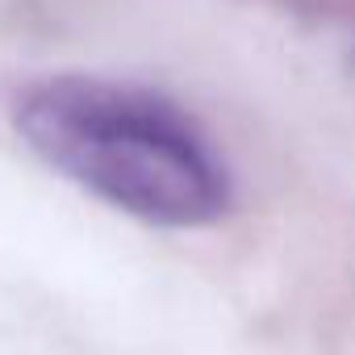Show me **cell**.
I'll use <instances>...</instances> for the list:
<instances>
[{"label":"cell","instance_id":"1","mask_svg":"<svg viewBox=\"0 0 355 355\" xmlns=\"http://www.w3.org/2000/svg\"><path fill=\"white\" fill-rule=\"evenodd\" d=\"M21 142L109 209L163 230H201L234 209V171L175 96L88 71L21 88Z\"/></svg>","mask_w":355,"mask_h":355}]
</instances>
